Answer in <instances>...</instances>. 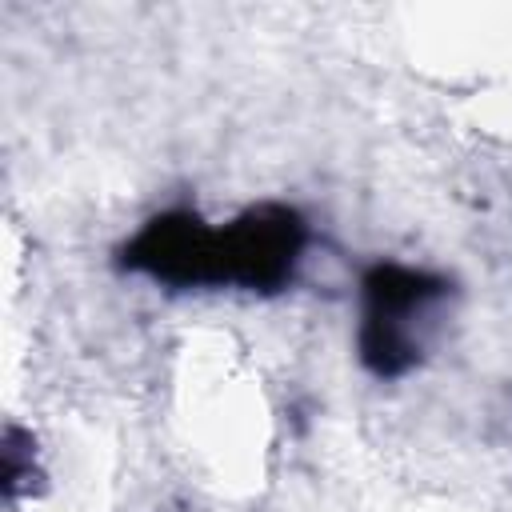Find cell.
<instances>
[{
  "mask_svg": "<svg viewBox=\"0 0 512 512\" xmlns=\"http://www.w3.org/2000/svg\"><path fill=\"white\" fill-rule=\"evenodd\" d=\"M304 252V220L284 204H256L212 232V284L280 292Z\"/></svg>",
  "mask_w": 512,
  "mask_h": 512,
  "instance_id": "cell-2",
  "label": "cell"
},
{
  "mask_svg": "<svg viewBox=\"0 0 512 512\" xmlns=\"http://www.w3.org/2000/svg\"><path fill=\"white\" fill-rule=\"evenodd\" d=\"M124 268L144 272L168 288L212 284V228L196 212L152 216L120 252Z\"/></svg>",
  "mask_w": 512,
  "mask_h": 512,
  "instance_id": "cell-3",
  "label": "cell"
},
{
  "mask_svg": "<svg viewBox=\"0 0 512 512\" xmlns=\"http://www.w3.org/2000/svg\"><path fill=\"white\" fill-rule=\"evenodd\" d=\"M360 292H364L360 360L376 376L408 372L424 352L420 320L448 292V280H440L432 272L404 268V264H376L364 272Z\"/></svg>",
  "mask_w": 512,
  "mask_h": 512,
  "instance_id": "cell-1",
  "label": "cell"
}]
</instances>
